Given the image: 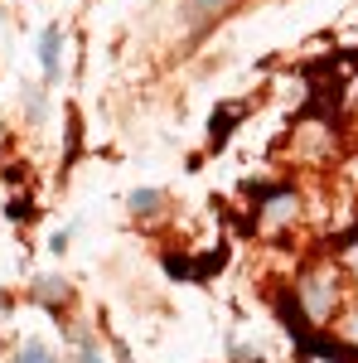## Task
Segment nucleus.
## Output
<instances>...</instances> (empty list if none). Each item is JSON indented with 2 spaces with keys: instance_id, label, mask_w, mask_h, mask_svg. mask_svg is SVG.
Instances as JSON below:
<instances>
[{
  "instance_id": "9b49d317",
  "label": "nucleus",
  "mask_w": 358,
  "mask_h": 363,
  "mask_svg": "<svg viewBox=\"0 0 358 363\" xmlns=\"http://www.w3.org/2000/svg\"><path fill=\"white\" fill-rule=\"evenodd\" d=\"M83 363H102V354H97V349H87V354H83Z\"/></svg>"
},
{
  "instance_id": "1a4fd4ad",
  "label": "nucleus",
  "mask_w": 358,
  "mask_h": 363,
  "mask_svg": "<svg viewBox=\"0 0 358 363\" xmlns=\"http://www.w3.org/2000/svg\"><path fill=\"white\" fill-rule=\"evenodd\" d=\"M15 363H54V359H49V349H44V344H39V339H29L25 349H20V354H15Z\"/></svg>"
},
{
  "instance_id": "ddd939ff",
  "label": "nucleus",
  "mask_w": 358,
  "mask_h": 363,
  "mask_svg": "<svg viewBox=\"0 0 358 363\" xmlns=\"http://www.w3.org/2000/svg\"><path fill=\"white\" fill-rule=\"evenodd\" d=\"M354 267H358V257H354Z\"/></svg>"
},
{
  "instance_id": "9d476101",
  "label": "nucleus",
  "mask_w": 358,
  "mask_h": 363,
  "mask_svg": "<svg viewBox=\"0 0 358 363\" xmlns=\"http://www.w3.org/2000/svg\"><path fill=\"white\" fill-rule=\"evenodd\" d=\"M25 92H29V97H25V102H29V116L39 121V116H44V92H39V87H25Z\"/></svg>"
},
{
  "instance_id": "7ed1b4c3",
  "label": "nucleus",
  "mask_w": 358,
  "mask_h": 363,
  "mask_svg": "<svg viewBox=\"0 0 358 363\" xmlns=\"http://www.w3.org/2000/svg\"><path fill=\"white\" fill-rule=\"evenodd\" d=\"M63 34H58V29H44V39H39V63H44V78H49V83H54L58 73H63Z\"/></svg>"
},
{
  "instance_id": "0eeeda50",
  "label": "nucleus",
  "mask_w": 358,
  "mask_h": 363,
  "mask_svg": "<svg viewBox=\"0 0 358 363\" xmlns=\"http://www.w3.org/2000/svg\"><path fill=\"white\" fill-rule=\"evenodd\" d=\"M223 262H228V247H218V252H203V257H198V267H194V277L203 281L208 272H223Z\"/></svg>"
},
{
  "instance_id": "6e6552de",
  "label": "nucleus",
  "mask_w": 358,
  "mask_h": 363,
  "mask_svg": "<svg viewBox=\"0 0 358 363\" xmlns=\"http://www.w3.org/2000/svg\"><path fill=\"white\" fill-rule=\"evenodd\" d=\"M58 296L68 301V281H58V277H44V281H39V301H49V306H54Z\"/></svg>"
},
{
  "instance_id": "20e7f679",
  "label": "nucleus",
  "mask_w": 358,
  "mask_h": 363,
  "mask_svg": "<svg viewBox=\"0 0 358 363\" xmlns=\"http://www.w3.org/2000/svg\"><path fill=\"white\" fill-rule=\"evenodd\" d=\"M296 213H301V199H296V189H276V194L267 199V213H262V218H267V223H291Z\"/></svg>"
},
{
  "instance_id": "f257e3e1",
  "label": "nucleus",
  "mask_w": 358,
  "mask_h": 363,
  "mask_svg": "<svg viewBox=\"0 0 358 363\" xmlns=\"http://www.w3.org/2000/svg\"><path fill=\"white\" fill-rule=\"evenodd\" d=\"M301 301H305V310H310L315 320H325V315L334 310V286H330V281H320V277H310L301 286Z\"/></svg>"
},
{
  "instance_id": "423d86ee",
  "label": "nucleus",
  "mask_w": 358,
  "mask_h": 363,
  "mask_svg": "<svg viewBox=\"0 0 358 363\" xmlns=\"http://www.w3.org/2000/svg\"><path fill=\"white\" fill-rule=\"evenodd\" d=\"M126 203H131V213H155V208H160V203H165V194H160V189H136V194L126 199Z\"/></svg>"
},
{
  "instance_id": "39448f33",
  "label": "nucleus",
  "mask_w": 358,
  "mask_h": 363,
  "mask_svg": "<svg viewBox=\"0 0 358 363\" xmlns=\"http://www.w3.org/2000/svg\"><path fill=\"white\" fill-rule=\"evenodd\" d=\"M242 121V107H218L213 112V121H208V145L218 150V145H228V136H233V126Z\"/></svg>"
},
{
  "instance_id": "f03ea898",
  "label": "nucleus",
  "mask_w": 358,
  "mask_h": 363,
  "mask_svg": "<svg viewBox=\"0 0 358 363\" xmlns=\"http://www.w3.org/2000/svg\"><path fill=\"white\" fill-rule=\"evenodd\" d=\"M223 10H228V0H179V20L189 29H203L208 20H218Z\"/></svg>"
},
{
  "instance_id": "f8f14e48",
  "label": "nucleus",
  "mask_w": 358,
  "mask_h": 363,
  "mask_svg": "<svg viewBox=\"0 0 358 363\" xmlns=\"http://www.w3.org/2000/svg\"><path fill=\"white\" fill-rule=\"evenodd\" d=\"M349 335H354V339H358V315H354V320H349Z\"/></svg>"
}]
</instances>
